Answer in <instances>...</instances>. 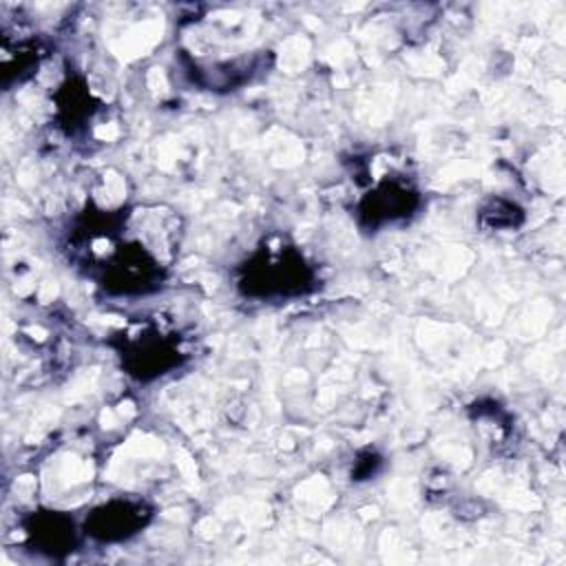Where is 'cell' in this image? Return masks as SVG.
<instances>
[{
	"label": "cell",
	"mask_w": 566,
	"mask_h": 566,
	"mask_svg": "<svg viewBox=\"0 0 566 566\" xmlns=\"http://www.w3.org/2000/svg\"><path fill=\"white\" fill-rule=\"evenodd\" d=\"M241 287L250 296H294L312 287V270L292 248L265 250L248 263Z\"/></svg>",
	"instance_id": "obj_1"
},
{
	"label": "cell",
	"mask_w": 566,
	"mask_h": 566,
	"mask_svg": "<svg viewBox=\"0 0 566 566\" xmlns=\"http://www.w3.org/2000/svg\"><path fill=\"white\" fill-rule=\"evenodd\" d=\"M148 520V509L133 500H111L86 517V533L99 542H119L135 535Z\"/></svg>",
	"instance_id": "obj_2"
},
{
	"label": "cell",
	"mask_w": 566,
	"mask_h": 566,
	"mask_svg": "<svg viewBox=\"0 0 566 566\" xmlns=\"http://www.w3.org/2000/svg\"><path fill=\"white\" fill-rule=\"evenodd\" d=\"M179 363L177 347L159 334L133 338L126 349V365L133 376L146 380L166 374V369Z\"/></svg>",
	"instance_id": "obj_3"
},
{
	"label": "cell",
	"mask_w": 566,
	"mask_h": 566,
	"mask_svg": "<svg viewBox=\"0 0 566 566\" xmlns=\"http://www.w3.org/2000/svg\"><path fill=\"white\" fill-rule=\"evenodd\" d=\"M418 206V192L411 190L407 184L385 181L380 184L360 206V214L369 226H380L394 221L398 217L411 214Z\"/></svg>",
	"instance_id": "obj_4"
},
{
	"label": "cell",
	"mask_w": 566,
	"mask_h": 566,
	"mask_svg": "<svg viewBox=\"0 0 566 566\" xmlns=\"http://www.w3.org/2000/svg\"><path fill=\"white\" fill-rule=\"evenodd\" d=\"M29 537L38 551L49 555L66 553L75 544L73 522L60 513L35 515L29 524Z\"/></svg>",
	"instance_id": "obj_5"
}]
</instances>
